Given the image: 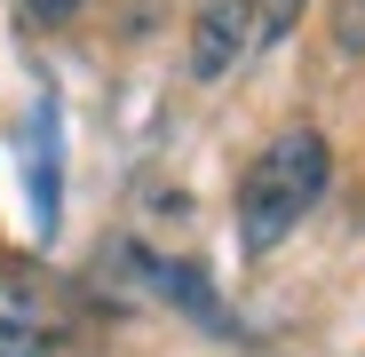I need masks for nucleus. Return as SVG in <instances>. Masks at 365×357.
Here are the masks:
<instances>
[{
	"instance_id": "6e6552de",
	"label": "nucleus",
	"mask_w": 365,
	"mask_h": 357,
	"mask_svg": "<svg viewBox=\"0 0 365 357\" xmlns=\"http://www.w3.org/2000/svg\"><path fill=\"white\" fill-rule=\"evenodd\" d=\"M16 9H24L32 24H72V16L88 9V0H16Z\"/></svg>"
},
{
	"instance_id": "f03ea898",
	"label": "nucleus",
	"mask_w": 365,
	"mask_h": 357,
	"mask_svg": "<svg viewBox=\"0 0 365 357\" xmlns=\"http://www.w3.org/2000/svg\"><path fill=\"white\" fill-rule=\"evenodd\" d=\"M255 32H262L255 0H199V9H191V80L199 88H222L238 64H247Z\"/></svg>"
},
{
	"instance_id": "f257e3e1",
	"label": "nucleus",
	"mask_w": 365,
	"mask_h": 357,
	"mask_svg": "<svg viewBox=\"0 0 365 357\" xmlns=\"http://www.w3.org/2000/svg\"><path fill=\"white\" fill-rule=\"evenodd\" d=\"M334 183V143L318 128H286L255 151V167L238 175V247L247 254H270L310 222V207L326 199Z\"/></svg>"
},
{
	"instance_id": "39448f33",
	"label": "nucleus",
	"mask_w": 365,
	"mask_h": 357,
	"mask_svg": "<svg viewBox=\"0 0 365 357\" xmlns=\"http://www.w3.org/2000/svg\"><path fill=\"white\" fill-rule=\"evenodd\" d=\"M334 48H341V56H365V0H341V16H334Z\"/></svg>"
},
{
	"instance_id": "20e7f679",
	"label": "nucleus",
	"mask_w": 365,
	"mask_h": 357,
	"mask_svg": "<svg viewBox=\"0 0 365 357\" xmlns=\"http://www.w3.org/2000/svg\"><path fill=\"white\" fill-rule=\"evenodd\" d=\"M56 95L32 103V135H24V167H32V230L48 238L56 230Z\"/></svg>"
},
{
	"instance_id": "0eeeda50",
	"label": "nucleus",
	"mask_w": 365,
	"mask_h": 357,
	"mask_svg": "<svg viewBox=\"0 0 365 357\" xmlns=\"http://www.w3.org/2000/svg\"><path fill=\"white\" fill-rule=\"evenodd\" d=\"M302 9H310V0H255V16H262V32L278 40V32H294L302 24Z\"/></svg>"
},
{
	"instance_id": "7ed1b4c3",
	"label": "nucleus",
	"mask_w": 365,
	"mask_h": 357,
	"mask_svg": "<svg viewBox=\"0 0 365 357\" xmlns=\"http://www.w3.org/2000/svg\"><path fill=\"white\" fill-rule=\"evenodd\" d=\"M135 262H143V286H151V294H167L175 310H191L207 333H230V310H222V294L207 286L199 262H159V254H135Z\"/></svg>"
},
{
	"instance_id": "423d86ee",
	"label": "nucleus",
	"mask_w": 365,
	"mask_h": 357,
	"mask_svg": "<svg viewBox=\"0 0 365 357\" xmlns=\"http://www.w3.org/2000/svg\"><path fill=\"white\" fill-rule=\"evenodd\" d=\"M0 326H16V333L32 326V286L24 278H0Z\"/></svg>"
}]
</instances>
